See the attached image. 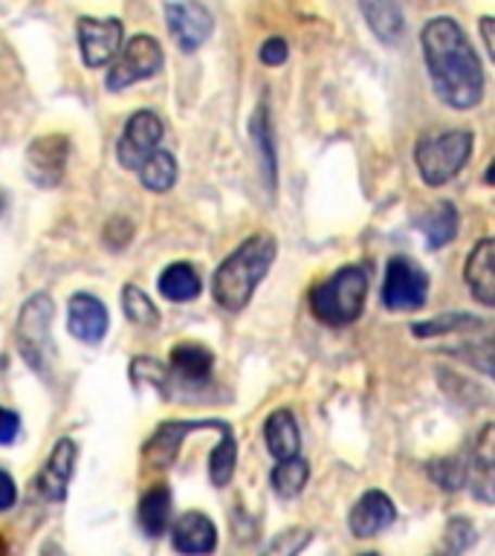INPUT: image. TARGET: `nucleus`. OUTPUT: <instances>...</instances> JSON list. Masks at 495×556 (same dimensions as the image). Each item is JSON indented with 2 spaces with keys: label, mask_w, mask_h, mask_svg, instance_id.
I'll return each instance as SVG.
<instances>
[{
  "label": "nucleus",
  "mask_w": 495,
  "mask_h": 556,
  "mask_svg": "<svg viewBox=\"0 0 495 556\" xmlns=\"http://www.w3.org/2000/svg\"><path fill=\"white\" fill-rule=\"evenodd\" d=\"M252 139H255V148L261 151V165H264V177H267V186L272 189L276 186V151H272V128H269L267 108L261 104L255 116H252Z\"/></svg>",
  "instance_id": "c85d7f7f"
},
{
  "label": "nucleus",
  "mask_w": 495,
  "mask_h": 556,
  "mask_svg": "<svg viewBox=\"0 0 495 556\" xmlns=\"http://www.w3.org/2000/svg\"><path fill=\"white\" fill-rule=\"evenodd\" d=\"M50 319H52V302L50 295H35L26 302L21 311V354L33 365H38V354H41L47 342H50Z\"/></svg>",
  "instance_id": "dca6fc26"
},
{
  "label": "nucleus",
  "mask_w": 495,
  "mask_h": 556,
  "mask_svg": "<svg viewBox=\"0 0 495 556\" xmlns=\"http://www.w3.org/2000/svg\"><path fill=\"white\" fill-rule=\"evenodd\" d=\"M139 180L148 191H168L177 180V163L172 154L165 151H154L145 163L139 165Z\"/></svg>",
  "instance_id": "bb28decb"
},
{
  "label": "nucleus",
  "mask_w": 495,
  "mask_h": 556,
  "mask_svg": "<svg viewBox=\"0 0 495 556\" xmlns=\"http://www.w3.org/2000/svg\"><path fill=\"white\" fill-rule=\"evenodd\" d=\"M172 545L180 554H212L217 545L215 521L203 513H186L174 521Z\"/></svg>",
  "instance_id": "a211bd4d"
},
{
  "label": "nucleus",
  "mask_w": 495,
  "mask_h": 556,
  "mask_svg": "<svg viewBox=\"0 0 495 556\" xmlns=\"http://www.w3.org/2000/svg\"><path fill=\"white\" fill-rule=\"evenodd\" d=\"M220 420H203V424H194V420H172V424H163L151 434V441L145 443L142 450V458H145L148 469H168L180 452L186 434L194 432V429H208V426H217Z\"/></svg>",
  "instance_id": "ddd939ff"
},
{
  "label": "nucleus",
  "mask_w": 495,
  "mask_h": 556,
  "mask_svg": "<svg viewBox=\"0 0 495 556\" xmlns=\"http://www.w3.org/2000/svg\"><path fill=\"white\" fill-rule=\"evenodd\" d=\"M472 154L469 130H443L434 137H423L415 148V165L426 186H443L464 172Z\"/></svg>",
  "instance_id": "20e7f679"
},
{
  "label": "nucleus",
  "mask_w": 495,
  "mask_h": 556,
  "mask_svg": "<svg viewBox=\"0 0 495 556\" xmlns=\"http://www.w3.org/2000/svg\"><path fill=\"white\" fill-rule=\"evenodd\" d=\"M467 359L472 365H478L481 371H486L490 377L495 380V337H486V339H478L475 348L469 351Z\"/></svg>",
  "instance_id": "473e14b6"
},
{
  "label": "nucleus",
  "mask_w": 495,
  "mask_h": 556,
  "mask_svg": "<svg viewBox=\"0 0 495 556\" xmlns=\"http://www.w3.org/2000/svg\"><path fill=\"white\" fill-rule=\"evenodd\" d=\"M220 443L212 452V460H208V472H212V484L226 486L229 478L234 472V458H238V443H234V432L229 424H220Z\"/></svg>",
  "instance_id": "cd10ccee"
},
{
  "label": "nucleus",
  "mask_w": 495,
  "mask_h": 556,
  "mask_svg": "<svg viewBox=\"0 0 495 556\" xmlns=\"http://www.w3.org/2000/svg\"><path fill=\"white\" fill-rule=\"evenodd\" d=\"M165 17H168V29L180 43V50L194 52L208 41L212 35V15L200 3H168L165 7Z\"/></svg>",
  "instance_id": "9b49d317"
},
{
  "label": "nucleus",
  "mask_w": 495,
  "mask_h": 556,
  "mask_svg": "<svg viewBox=\"0 0 495 556\" xmlns=\"http://www.w3.org/2000/svg\"><path fill=\"white\" fill-rule=\"evenodd\" d=\"M484 321L475 319V316H467V313H455V316H437V319L429 321H415L411 325V333L417 339H434L446 337V333H475L481 330Z\"/></svg>",
  "instance_id": "a878e982"
},
{
  "label": "nucleus",
  "mask_w": 495,
  "mask_h": 556,
  "mask_svg": "<svg viewBox=\"0 0 495 556\" xmlns=\"http://www.w3.org/2000/svg\"><path fill=\"white\" fill-rule=\"evenodd\" d=\"M429 476L441 490L446 493H458L464 486V458L460 455H452V458H437L429 464Z\"/></svg>",
  "instance_id": "7c9ffc66"
},
{
  "label": "nucleus",
  "mask_w": 495,
  "mask_h": 556,
  "mask_svg": "<svg viewBox=\"0 0 495 556\" xmlns=\"http://www.w3.org/2000/svg\"><path fill=\"white\" fill-rule=\"evenodd\" d=\"M481 38H484L486 50L495 61V17H481Z\"/></svg>",
  "instance_id": "4c0bfd02"
},
{
  "label": "nucleus",
  "mask_w": 495,
  "mask_h": 556,
  "mask_svg": "<svg viewBox=\"0 0 495 556\" xmlns=\"http://www.w3.org/2000/svg\"><path fill=\"white\" fill-rule=\"evenodd\" d=\"M469 293L484 307H495V235L478 241L464 264Z\"/></svg>",
  "instance_id": "4468645a"
},
{
  "label": "nucleus",
  "mask_w": 495,
  "mask_h": 556,
  "mask_svg": "<svg viewBox=\"0 0 495 556\" xmlns=\"http://www.w3.org/2000/svg\"><path fill=\"white\" fill-rule=\"evenodd\" d=\"M429 295V278L415 261L394 255L385 264V278H382V304L389 311H420Z\"/></svg>",
  "instance_id": "0eeeda50"
},
{
  "label": "nucleus",
  "mask_w": 495,
  "mask_h": 556,
  "mask_svg": "<svg viewBox=\"0 0 495 556\" xmlns=\"http://www.w3.org/2000/svg\"><path fill=\"white\" fill-rule=\"evenodd\" d=\"M363 17L368 29L377 35V41L397 47L406 35V17L397 0H359Z\"/></svg>",
  "instance_id": "6ab92c4d"
},
{
  "label": "nucleus",
  "mask_w": 495,
  "mask_h": 556,
  "mask_svg": "<svg viewBox=\"0 0 495 556\" xmlns=\"http://www.w3.org/2000/svg\"><path fill=\"white\" fill-rule=\"evenodd\" d=\"M78 47L87 67L111 64L122 50V21L116 17H81L78 21Z\"/></svg>",
  "instance_id": "1a4fd4ad"
},
{
  "label": "nucleus",
  "mask_w": 495,
  "mask_h": 556,
  "mask_svg": "<svg viewBox=\"0 0 495 556\" xmlns=\"http://www.w3.org/2000/svg\"><path fill=\"white\" fill-rule=\"evenodd\" d=\"M67 137L52 134V137L35 139L29 151H26V174H29V180L38 182L41 189L59 186L61 177H64V168H67Z\"/></svg>",
  "instance_id": "9d476101"
},
{
  "label": "nucleus",
  "mask_w": 495,
  "mask_h": 556,
  "mask_svg": "<svg viewBox=\"0 0 495 556\" xmlns=\"http://www.w3.org/2000/svg\"><path fill=\"white\" fill-rule=\"evenodd\" d=\"M464 458V486L481 504H495V424L481 426V432L460 452Z\"/></svg>",
  "instance_id": "39448f33"
},
{
  "label": "nucleus",
  "mask_w": 495,
  "mask_h": 556,
  "mask_svg": "<svg viewBox=\"0 0 495 556\" xmlns=\"http://www.w3.org/2000/svg\"><path fill=\"white\" fill-rule=\"evenodd\" d=\"M122 307H125V316H128L130 321L145 325V328H151V325H156V321H160V311H156V304L134 285H128L125 290H122Z\"/></svg>",
  "instance_id": "c756f323"
},
{
  "label": "nucleus",
  "mask_w": 495,
  "mask_h": 556,
  "mask_svg": "<svg viewBox=\"0 0 495 556\" xmlns=\"http://www.w3.org/2000/svg\"><path fill=\"white\" fill-rule=\"evenodd\" d=\"M200 276L198 269L191 267V264H172V267L163 269V276H160V293L168 299V302H194L200 295Z\"/></svg>",
  "instance_id": "5701e85b"
},
{
  "label": "nucleus",
  "mask_w": 495,
  "mask_h": 556,
  "mask_svg": "<svg viewBox=\"0 0 495 556\" xmlns=\"http://www.w3.org/2000/svg\"><path fill=\"white\" fill-rule=\"evenodd\" d=\"M307 478H310V467H307V460L299 458V455H293V458L278 460V467L272 469L269 481H272V490H276V495H281V498H295V495L304 490V484H307Z\"/></svg>",
  "instance_id": "393cba45"
},
{
  "label": "nucleus",
  "mask_w": 495,
  "mask_h": 556,
  "mask_svg": "<svg viewBox=\"0 0 495 556\" xmlns=\"http://www.w3.org/2000/svg\"><path fill=\"white\" fill-rule=\"evenodd\" d=\"M278 243L272 235H252L217 267L212 293L224 311H243L250 304L255 287L267 276L272 261H276Z\"/></svg>",
  "instance_id": "f03ea898"
},
{
  "label": "nucleus",
  "mask_w": 495,
  "mask_h": 556,
  "mask_svg": "<svg viewBox=\"0 0 495 556\" xmlns=\"http://www.w3.org/2000/svg\"><path fill=\"white\" fill-rule=\"evenodd\" d=\"M397 519V507L382 490H368V493L354 504V510L347 516L351 533L356 539L380 536L382 530H389Z\"/></svg>",
  "instance_id": "f8f14e48"
},
{
  "label": "nucleus",
  "mask_w": 495,
  "mask_h": 556,
  "mask_svg": "<svg viewBox=\"0 0 495 556\" xmlns=\"http://www.w3.org/2000/svg\"><path fill=\"white\" fill-rule=\"evenodd\" d=\"M368 293V276L359 267H342L310 290L313 316L325 325H351L359 319Z\"/></svg>",
  "instance_id": "7ed1b4c3"
},
{
  "label": "nucleus",
  "mask_w": 495,
  "mask_h": 556,
  "mask_svg": "<svg viewBox=\"0 0 495 556\" xmlns=\"http://www.w3.org/2000/svg\"><path fill=\"white\" fill-rule=\"evenodd\" d=\"M163 47L151 35H137L130 38L113 59V67L107 73V87L111 90H125V87L145 81L163 70Z\"/></svg>",
  "instance_id": "423d86ee"
},
{
  "label": "nucleus",
  "mask_w": 495,
  "mask_h": 556,
  "mask_svg": "<svg viewBox=\"0 0 495 556\" xmlns=\"http://www.w3.org/2000/svg\"><path fill=\"white\" fill-rule=\"evenodd\" d=\"M472 542H475V525L472 521L458 516V519H452L446 525V547L452 554H464V551L472 547Z\"/></svg>",
  "instance_id": "2f4dec72"
},
{
  "label": "nucleus",
  "mask_w": 495,
  "mask_h": 556,
  "mask_svg": "<svg viewBox=\"0 0 495 556\" xmlns=\"http://www.w3.org/2000/svg\"><path fill=\"white\" fill-rule=\"evenodd\" d=\"M426 73L434 96L452 111H469L484 99V67L455 17H432L420 33Z\"/></svg>",
  "instance_id": "f257e3e1"
},
{
  "label": "nucleus",
  "mask_w": 495,
  "mask_h": 556,
  "mask_svg": "<svg viewBox=\"0 0 495 556\" xmlns=\"http://www.w3.org/2000/svg\"><path fill=\"white\" fill-rule=\"evenodd\" d=\"M258 55L264 64H269V67H278V64H284L287 55H290V47H287L284 38H269V41H264V47H261Z\"/></svg>",
  "instance_id": "f704fd0d"
},
{
  "label": "nucleus",
  "mask_w": 495,
  "mask_h": 556,
  "mask_svg": "<svg viewBox=\"0 0 495 556\" xmlns=\"http://www.w3.org/2000/svg\"><path fill=\"white\" fill-rule=\"evenodd\" d=\"M484 180L490 182V186H495V160L490 165H486V172H484Z\"/></svg>",
  "instance_id": "58836bf2"
},
{
  "label": "nucleus",
  "mask_w": 495,
  "mask_h": 556,
  "mask_svg": "<svg viewBox=\"0 0 495 556\" xmlns=\"http://www.w3.org/2000/svg\"><path fill=\"white\" fill-rule=\"evenodd\" d=\"M307 542H310V533H307V530H284V533L269 545V551H278V554H295V551H302Z\"/></svg>",
  "instance_id": "72a5a7b5"
},
{
  "label": "nucleus",
  "mask_w": 495,
  "mask_h": 556,
  "mask_svg": "<svg viewBox=\"0 0 495 556\" xmlns=\"http://www.w3.org/2000/svg\"><path fill=\"white\" fill-rule=\"evenodd\" d=\"M212 365H215V356H212V351H208L206 345H198V342H180V345H174L172 368L180 374L182 380H189V382L208 380Z\"/></svg>",
  "instance_id": "412c9836"
},
{
  "label": "nucleus",
  "mask_w": 495,
  "mask_h": 556,
  "mask_svg": "<svg viewBox=\"0 0 495 556\" xmlns=\"http://www.w3.org/2000/svg\"><path fill=\"white\" fill-rule=\"evenodd\" d=\"M15 498H17L15 481H12V476H9V472H3V469H0V513L9 510V507L15 504Z\"/></svg>",
  "instance_id": "e433bc0d"
},
{
  "label": "nucleus",
  "mask_w": 495,
  "mask_h": 556,
  "mask_svg": "<svg viewBox=\"0 0 495 556\" xmlns=\"http://www.w3.org/2000/svg\"><path fill=\"white\" fill-rule=\"evenodd\" d=\"M264 438H267V450L272 452V458L284 460L299 455L302 450V434H299V424H295L293 412L287 408H278L267 417V426H264Z\"/></svg>",
  "instance_id": "aec40b11"
},
{
  "label": "nucleus",
  "mask_w": 495,
  "mask_h": 556,
  "mask_svg": "<svg viewBox=\"0 0 495 556\" xmlns=\"http://www.w3.org/2000/svg\"><path fill=\"white\" fill-rule=\"evenodd\" d=\"M426 235V243L432 247V250H441L446 243L458 235V208L452 206V203H437V206L423 217V224H420Z\"/></svg>",
  "instance_id": "b1692460"
},
{
  "label": "nucleus",
  "mask_w": 495,
  "mask_h": 556,
  "mask_svg": "<svg viewBox=\"0 0 495 556\" xmlns=\"http://www.w3.org/2000/svg\"><path fill=\"white\" fill-rule=\"evenodd\" d=\"M160 139H163V119L154 111L134 113L122 130L119 146H116L122 168L139 172V165L145 163L154 151H160Z\"/></svg>",
  "instance_id": "6e6552de"
},
{
  "label": "nucleus",
  "mask_w": 495,
  "mask_h": 556,
  "mask_svg": "<svg viewBox=\"0 0 495 556\" xmlns=\"http://www.w3.org/2000/svg\"><path fill=\"white\" fill-rule=\"evenodd\" d=\"M73 469H76V443L69 438H61L55 443V450L43 464L41 476L35 481L38 493L47 498V502H64L67 498L69 478H73Z\"/></svg>",
  "instance_id": "2eb2a0df"
},
{
  "label": "nucleus",
  "mask_w": 495,
  "mask_h": 556,
  "mask_svg": "<svg viewBox=\"0 0 495 556\" xmlns=\"http://www.w3.org/2000/svg\"><path fill=\"white\" fill-rule=\"evenodd\" d=\"M137 516L148 536H160V533H165L168 521H172V493H168V486H151V490L142 495V502H139Z\"/></svg>",
  "instance_id": "4be33fe9"
},
{
  "label": "nucleus",
  "mask_w": 495,
  "mask_h": 556,
  "mask_svg": "<svg viewBox=\"0 0 495 556\" xmlns=\"http://www.w3.org/2000/svg\"><path fill=\"white\" fill-rule=\"evenodd\" d=\"M67 328L76 339H81L87 345H96L107 333V307L96 295L76 293L69 299Z\"/></svg>",
  "instance_id": "f3484780"
},
{
  "label": "nucleus",
  "mask_w": 495,
  "mask_h": 556,
  "mask_svg": "<svg viewBox=\"0 0 495 556\" xmlns=\"http://www.w3.org/2000/svg\"><path fill=\"white\" fill-rule=\"evenodd\" d=\"M17 432H21V420H17L15 412L0 408V446H9L17 438Z\"/></svg>",
  "instance_id": "c9c22d12"
}]
</instances>
